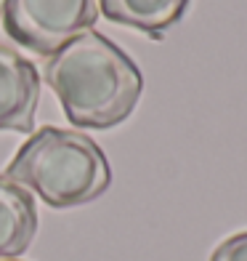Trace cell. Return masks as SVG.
<instances>
[{
	"mask_svg": "<svg viewBox=\"0 0 247 261\" xmlns=\"http://www.w3.org/2000/svg\"><path fill=\"white\" fill-rule=\"evenodd\" d=\"M99 14L122 27H133L162 40L165 32L183 19L189 0H96Z\"/></svg>",
	"mask_w": 247,
	"mask_h": 261,
	"instance_id": "obj_6",
	"label": "cell"
},
{
	"mask_svg": "<svg viewBox=\"0 0 247 261\" xmlns=\"http://www.w3.org/2000/svg\"><path fill=\"white\" fill-rule=\"evenodd\" d=\"M3 176L51 208L93 203L112 184L109 160L96 141L80 130L56 125L29 134Z\"/></svg>",
	"mask_w": 247,
	"mask_h": 261,
	"instance_id": "obj_2",
	"label": "cell"
},
{
	"mask_svg": "<svg viewBox=\"0 0 247 261\" xmlns=\"http://www.w3.org/2000/svg\"><path fill=\"white\" fill-rule=\"evenodd\" d=\"M40 104V69L0 45V130L32 134Z\"/></svg>",
	"mask_w": 247,
	"mask_h": 261,
	"instance_id": "obj_4",
	"label": "cell"
},
{
	"mask_svg": "<svg viewBox=\"0 0 247 261\" xmlns=\"http://www.w3.org/2000/svg\"><path fill=\"white\" fill-rule=\"evenodd\" d=\"M6 261H19V258H6Z\"/></svg>",
	"mask_w": 247,
	"mask_h": 261,
	"instance_id": "obj_8",
	"label": "cell"
},
{
	"mask_svg": "<svg viewBox=\"0 0 247 261\" xmlns=\"http://www.w3.org/2000/svg\"><path fill=\"white\" fill-rule=\"evenodd\" d=\"M40 77L53 88L67 120L88 130L128 120L144 91L136 62L99 32L80 35L53 54Z\"/></svg>",
	"mask_w": 247,
	"mask_h": 261,
	"instance_id": "obj_1",
	"label": "cell"
},
{
	"mask_svg": "<svg viewBox=\"0 0 247 261\" xmlns=\"http://www.w3.org/2000/svg\"><path fill=\"white\" fill-rule=\"evenodd\" d=\"M38 234V205L35 197L0 176V261L16 258L32 245Z\"/></svg>",
	"mask_w": 247,
	"mask_h": 261,
	"instance_id": "obj_5",
	"label": "cell"
},
{
	"mask_svg": "<svg viewBox=\"0 0 247 261\" xmlns=\"http://www.w3.org/2000/svg\"><path fill=\"white\" fill-rule=\"evenodd\" d=\"M207 261H247V232L226 237L221 245H215Z\"/></svg>",
	"mask_w": 247,
	"mask_h": 261,
	"instance_id": "obj_7",
	"label": "cell"
},
{
	"mask_svg": "<svg viewBox=\"0 0 247 261\" xmlns=\"http://www.w3.org/2000/svg\"><path fill=\"white\" fill-rule=\"evenodd\" d=\"M3 32L29 54L53 56L93 30L96 0H3Z\"/></svg>",
	"mask_w": 247,
	"mask_h": 261,
	"instance_id": "obj_3",
	"label": "cell"
}]
</instances>
